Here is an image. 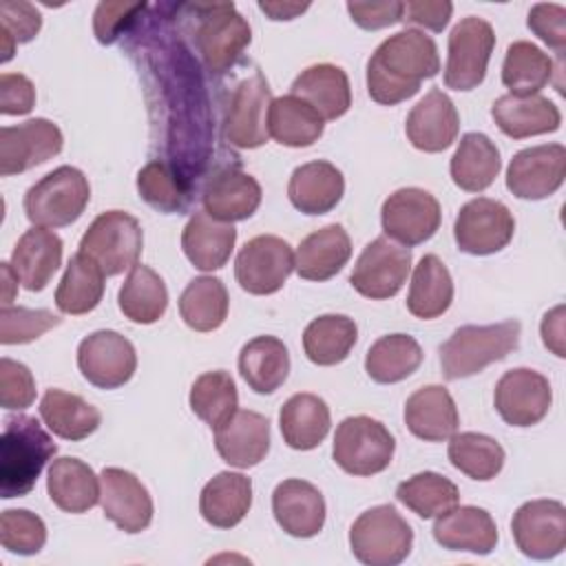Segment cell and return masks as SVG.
<instances>
[{"label": "cell", "instance_id": "6da1fadb", "mask_svg": "<svg viewBox=\"0 0 566 566\" xmlns=\"http://www.w3.org/2000/svg\"><path fill=\"white\" fill-rule=\"evenodd\" d=\"M440 57L436 42L418 29L389 35L367 62V93L382 106L400 104L420 91V84L436 77Z\"/></svg>", "mask_w": 566, "mask_h": 566}, {"label": "cell", "instance_id": "7a4b0ae2", "mask_svg": "<svg viewBox=\"0 0 566 566\" xmlns=\"http://www.w3.org/2000/svg\"><path fill=\"white\" fill-rule=\"evenodd\" d=\"M55 451L57 444L33 416L7 418L0 438V495L11 500L31 493Z\"/></svg>", "mask_w": 566, "mask_h": 566}, {"label": "cell", "instance_id": "3957f363", "mask_svg": "<svg viewBox=\"0 0 566 566\" xmlns=\"http://www.w3.org/2000/svg\"><path fill=\"white\" fill-rule=\"evenodd\" d=\"M520 323L500 321L491 325H462L440 347V365L447 380L482 371L486 365L506 358L520 343Z\"/></svg>", "mask_w": 566, "mask_h": 566}, {"label": "cell", "instance_id": "277c9868", "mask_svg": "<svg viewBox=\"0 0 566 566\" xmlns=\"http://www.w3.org/2000/svg\"><path fill=\"white\" fill-rule=\"evenodd\" d=\"M91 199V186L82 170L60 166L35 181L24 195V212L33 226L64 228L77 221Z\"/></svg>", "mask_w": 566, "mask_h": 566}, {"label": "cell", "instance_id": "5b68a950", "mask_svg": "<svg viewBox=\"0 0 566 566\" xmlns=\"http://www.w3.org/2000/svg\"><path fill=\"white\" fill-rule=\"evenodd\" d=\"M411 544L413 531L391 504L367 509L349 528L352 553L367 566H396L407 559Z\"/></svg>", "mask_w": 566, "mask_h": 566}, {"label": "cell", "instance_id": "8992f818", "mask_svg": "<svg viewBox=\"0 0 566 566\" xmlns=\"http://www.w3.org/2000/svg\"><path fill=\"white\" fill-rule=\"evenodd\" d=\"M197 24V51L206 69L214 75L228 73L243 55L252 40L248 20L234 9L232 2H212L192 7Z\"/></svg>", "mask_w": 566, "mask_h": 566}, {"label": "cell", "instance_id": "52a82bcc", "mask_svg": "<svg viewBox=\"0 0 566 566\" xmlns=\"http://www.w3.org/2000/svg\"><path fill=\"white\" fill-rule=\"evenodd\" d=\"M142 245L144 232L139 221L124 210H106L86 228L77 252L93 259L106 276H115L137 265Z\"/></svg>", "mask_w": 566, "mask_h": 566}, {"label": "cell", "instance_id": "ba28073f", "mask_svg": "<svg viewBox=\"0 0 566 566\" xmlns=\"http://www.w3.org/2000/svg\"><path fill=\"white\" fill-rule=\"evenodd\" d=\"M394 436L369 416L345 418L334 433V462L349 475H376L391 464Z\"/></svg>", "mask_w": 566, "mask_h": 566}, {"label": "cell", "instance_id": "9c48e42d", "mask_svg": "<svg viewBox=\"0 0 566 566\" xmlns=\"http://www.w3.org/2000/svg\"><path fill=\"white\" fill-rule=\"evenodd\" d=\"M495 46L493 27L475 15L462 18L449 33L444 84L453 91H471L482 84Z\"/></svg>", "mask_w": 566, "mask_h": 566}, {"label": "cell", "instance_id": "30bf717a", "mask_svg": "<svg viewBox=\"0 0 566 566\" xmlns=\"http://www.w3.org/2000/svg\"><path fill=\"white\" fill-rule=\"evenodd\" d=\"M515 232L511 210L489 197L467 201L453 223V239L458 248L473 256H486L504 250Z\"/></svg>", "mask_w": 566, "mask_h": 566}, {"label": "cell", "instance_id": "8fae6325", "mask_svg": "<svg viewBox=\"0 0 566 566\" xmlns=\"http://www.w3.org/2000/svg\"><path fill=\"white\" fill-rule=\"evenodd\" d=\"M411 270V252L389 237H378L365 245L349 274L352 287L374 301L396 296Z\"/></svg>", "mask_w": 566, "mask_h": 566}, {"label": "cell", "instance_id": "7c38bea8", "mask_svg": "<svg viewBox=\"0 0 566 566\" xmlns=\"http://www.w3.org/2000/svg\"><path fill=\"white\" fill-rule=\"evenodd\" d=\"M292 270L294 252L287 241L274 234H259L250 239L234 261L237 283L256 296L279 292Z\"/></svg>", "mask_w": 566, "mask_h": 566}, {"label": "cell", "instance_id": "4fadbf2b", "mask_svg": "<svg viewBox=\"0 0 566 566\" xmlns=\"http://www.w3.org/2000/svg\"><path fill=\"white\" fill-rule=\"evenodd\" d=\"M517 548L531 559H553L566 548V509L557 500L524 502L511 520Z\"/></svg>", "mask_w": 566, "mask_h": 566}, {"label": "cell", "instance_id": "5bb4252c", "mask_svg": "<svg viewBox=\"0 0 566 566\" xmlns=\"http://www.w3.org/2000/svg\"><path fill=\"white\" fill-rule=\"evenodd\" d=\"M77 367L91 385L99 389H117L133 378L137 354L133 343L122 334L99 329L80 343Z\"/></svg>", "mask_w": 566, "mask_h": 566}, {"label": "cell", "instance_id": "9a60e30c", "mask_svg": "<svg viewBox=\"0 0 566 566\" xmlns=\"http://www.w3.org/2000/svg\"><path fill=\"white\" fill-rule=\"evenodd\" d=\"M440 217L438 199L422 188H400L391 192L380 210L385 234L402 245L429 241L440 228Z\"/></svg>", "mask_w": 566, "mask_h": 566}, {"label": "cell", "instance_id": "2e32d148", "mask_svg": "<svg viewBox=\"0 0 566 566\" xmlns=\"http://www.w3.org/2000/svg\"><path fill=\"white\" fill-rule=\"evenodd\" d=\"M566 148L562 144H539L513 155L506 168V188L517 199H546L564 184Z\"/></svg>", "mask_w": 566, "mask_h": 566}, {"label": "cell", "instance_id": "e0dca14e", "mask_svg": "<svg viewBox=\"0 0 566 566\" xmlns=\"http://www.w3.org/2000/svg\"><path fill=\"white\" fill-rule=\"evenodd\" d=\"M64 146L62 130L44 119L35 117L18 126L0 128V175H20L33 166H40L55 157Z\"/></svg>", "mask_w": 566, "mask_h": 566}, {"label": "cell", "instance_id": "ac0fdd59", "mask_svg": "<svg viewBox=\"0 0 566 566\" xmlns=\"http://www.w3.org/2000/svg\"><path fill=\"white\" fill-rule=\"evenodd\" d=\"M551 400L553 394L548 378L528 367L502 374L493 394L500 418L511 427L537 424L548 413Z\"/></svg>", "mask_w": 566, "mask_h": 566}, {"label": "cell", "instance_id": "d6986e66", "mask_svg": "<svg viewBox=\"0 0 566 566\" xmlns=\"http://www.w3.org/2000/svg\"><path fill=\"white\" fill-rule=\"evenodd\" d=\"M272 93L261 73L239 82L234 88L226 119L223 135L237 148H259L268 142V111Z\"/></svg>", "mask_w": 566, "mask_h": 566}, {"label": "cell", "instance_id": "ffe728a7", "mask_svg": "<svg viewBox=\"0 0 566 566\" xmlns=\"http://www.w3.org/2000/svg\"><path fill=\"white\" fill-rule=\"evenodd\" d=\"M104 515L124 533H142L153 522V500L148 489L130 473L108 467L99 473Z\"/></svg>", "mask_w": 566, "mask_h": 566}, {"label": "cell", "instance_id": "44dd1931", "mask_svg": "<svg viewBox=\"0 0 566 566\" xmlns=\"http://www.w3.org/2000/svg\"><path fill=\"white\" fill-rule=\"evenodd\" d=\"M460 130L458 111L447 93L431 88L407 115L405 133L413 148L422 153H440L449 148Z\"/></svg>", "mask_w": 566, "mask_h": 566}, {"label": "cell", "instance_id": "7402d4cb", "mask_svg": "<svg viewBox=\"0 0 566 566\" xmlns=\"http://www.w3.org/2000/svg\"><path fill=\"white\" fill-rule=\"evenodd\" d=\"M214 447L230 467L250 469L270 451V422L256 411L237 409L214 429Z\"/></svg>", "mask_w": 566, "mask_h": 566}, {"label": "cell", "instance_id": "603a6c76", "mask_svg": "<svg viewBox=\"0 0 566 566\" xmlns=\"http://www.w3.org/2000/svg\"><path fill=\"white\" fill-rule=\"evenodd\" d=\"M261 197L263 192L259 181L241 168L217 170L201 192L203 210L223 223L252 217L261 206Z\"/></svg>", "mask_w": 566, "mask_h": 566}, {"label": "cell", "instance_id": "cb8c5ba5", "mask_svg": "<svg viewBox=\"0 0 566 566\" xmlns=\"http://www.w3.org/2000/svg\"><path fill=\"white\" fill-rule=\"evenodd\" d=\"M272 513L287 535L305 539L321 533L325 524V500L314 484L290 478L276 484Z\"/></svg>", "mask_w": 566, "mask_h": 566}, {"label": "cell", "instance_id": "d4e9b609", "mask_svg": "<svg viewBox=\"0 0 566 566\" xmlns=\"http://www.w3.org/2000/svg\"><path fill=\"white\" fill-rule=\"evenodd\" d=\"M405 424L424 442H442L455 433L460 416L451 394L442 385H427L407 398Z\"/></svg>", "mask_w": 566, "mask_h": 566}, {"label": "cell", "instance_id": "484cf974", "mask_svg": "<svg viewBox=\"0 0 566 566\" xmlns=\"http://www.w3.org/2000/svg\"><path fill=\"white\" fill-rule=\"evenodd\" d=\"M433 537L442 548L489 555L497 544V526L489 511L453 506L433 524Z\"/></svg>", "mask_w": 566, "mask_h": 566}, {"label": "cell", "instance_id": "4316f807", "mask_svg": "<svg viewBox=\"0 0 566 566\" xmlns=\"http://www.w3.org/2000/svg\"><path fill=\"white\" fill-rule=\"evenodd\" d=\"M491 117L497 128L511 139L555 133L562 124L559 108L544 95H502L493 102Z\"/></svg>", "mask_w": 566, "mask_h": 566}, {"label": "cell", "instance_id": "83f0119b", "mask_svg": "<svg viewBox=\"0 0 566 566\" xmlns=\"http://www.w3.org/2000/svg\"><path fill=\"white\" fill-rule=\"evenodd\" d=\"M62 263V239L46 230V228H31L27 230L13 252H11V268L18 281L29 292H40L49 285L53 274Z\"/></svg>", "mask_w": 566, "mask_h": 566}, {"label": "cell", "instance_id": "f1b7e54d", "mask_svg": "<svg viewBox=\"0 0 566 566\" xmlns=\"http://www.w3.org/2000/svg\"><path fill=\"white\" fill-rule=\"evenodd\" d=\"M345 192V179L343 172L323 159L307 161L298 168H294L290 184H287V197L296 210L303 214H325L343 199Z\"/></svg>", "mask_w": 566, "mask_h": 566}, {"label": "cell", "instance_id": "f546056e", "mask_svg": "<svg viewBox=\"0 0 566 566\" xmlns=\"http://www.w3.org/2000/svg\"><path fill=\"white\" fill-rule=\"evenodd\" d=\"M234 241L237 230L232 223H223L206 210L195 212L181 232L184 254L201 272L223 268L234 250Z\"/></svg>", "mask_w": 566, "mask_h": 566}, {"label": "cell", "instance_id": "4dcf8cb0", "mask_svg": "<svg viewBox=\"0 0 566 566\" xmlns=\"http://www.w3.org/2000/svg\"><path fill=\"white\" fill-rule=\"evenodd\" d=\"M352 256V241L343 226L329 223L312 234H307L296 254L294 270L307 281H327L343 270Z\"/></svg>", "mask_w": 566, "mask_h": 566}, {"label": "cell", "instance_id": "1f68e13d", "mask_svg": "<svg viewBox=\"0 0 566 566\" xmlns=\"http://www.w3.org/2000/svg\"><path fill=\"white\" fill-rule=\"evenodd\" d=\"M292 95L307 102L323 119H338L352 106L349 77L340 66L314 64L292 82Z\"/></svg>", "mask_w": 566, "mask_h": 566}, {"label": "cell", "instance_id": "d6a6232c", "mask_svg": "<svg viewBox=\"0 0 566 566\" xmlns=\"http://www.w3.org/2000/svg\"><path fill=\"white\" fill-rule=\"evenodd\" d=\"M46 491L57 509L66 513H86L99 502L102 484L86 462L77 458H57L49 467Z\"/></svg>", "mask_w": 566, "mask_h": 566}, {"label": "cell", "instance_id": "836d02e7", "mask_svg": "<svg viewBox=\"0 0 566 566\" xmlns=\"http://www.w3.org/2000/svg\"><path fill=\"white\" fill-rule=\"evenodd\" d=\"M252 506V482L243 473H217L199 495L201 517L217 528L237 526Z\"/></svg>", "mask_w": 566, "mask_h": 566}, {"label": "cell", "instance_id": "e575fe53", "mask_svg": "<svg viewBox=\"0 0 566 566\" xmlns=\"http://www.w3.org/2000/svg\"><path fill=\"white\" fill-rule=\"evenodd\" d=\"M329 424V407L316 394H294L285 400L279 413L283 440L296 451H310L318 447L325 440Z\"/></svg>", "mask_w": 566, "mask_h": 566}, {"label": "cell", "instance_id": "d590c367", "mask_svg": "<svg viewBox=\"0 0 566 566\" xmlns=\"http://www.w3.org/2000/svg\"><path fill=\"white\" fill-rule=\"evenodd\" d=\"M500 168V150L484 133L462 135L449 164L453 184L467 192L486 190L495 181Z\"/></svg>", "mask_w": 566, "mask_h": 566}, {"label": "cell", "instance_id": "8d00e7d4", "mask_svg": "<svg viewBox=\"0 0 566 566\" xmlns=\"http://www.w3.org/2000/svg\"><path fill=\"white\" fill-rule=\"evenodd\" d=\"M239 371L252 391L272 394L287 380V347L276 336H256L241 347Z\"/></svg>", "mask_w": 566, "mask_h": 566}, {"label": "cell", "instance_id": "74e56055", "mask_svg": "<svg viewBox=\"0 0 566 566\" xmlns=\"http://www.w3.org/2000/svg\"><path fill=\"white\" fill-rule=\"evenodd\" d=\"M323 122L325 119L307 102L292 93L272 99L268 111L270 137L290 148H305L318 142L325 128Z\"/></svg>", "mask_w": 566, "mask_h": 566}, {"label": "cell", "instance_id": "f35d334b", "mask_svg": "<svg viewBox=\"0 0 566 566\" xmlns=\"http://www.w3.org/2000/svg\"><path fill=\"white\" fill-rule=\"evenodd\" d=\"M40 418L44 424L64 440H84L102 422L97 407L88 405L82 396L64 389H46L40 400Z\"/></svg>", "mask_w": 566, "mask_h": 566}, {"label": "cell", "instance_id": "ab89813d", "mask_svg": "<svg viewBox=\"0 0 566 566\" xmlns=\"http://www.w3.org/2000/svg\"><path fill=\"white\" fill-rule=\"evenodd\" d=\"M453 281L447 265L436 254H424L413 268L407 310L422 321L438 318L451 307Z\"/></svg>", "mask_w": 566, "mask_h": 566}, {"label": "cell", "instance_id": "60d3db41", "mask_svg": "<svg viewBox=\"0 0 566 566\" xmlns=\"http://www.w3.org/2000/svg\"><path fill=\"white\" fill-rule=\"evenodd\" d=\"M104 276L106 274L93 259L82 252L73 254L55 290L57 310L71 316L93 312L104 296Z\"/></svg>", "mask_w": 566, "mask_h": 566}, {"label": "cell", "instance_id": "b9f144b4", "mask_svg": "<svg viewBox=\"0 0 566 566\" xmlns=\"http://www.w3.org/2000/svg\"><path fill=\"white\" fill-rule=\"evenodd\" d=\"M358 327L345 314H323L314 318L303 332L305 356L321 367L343 363L356 345Z\"/></svg>", "mask_w": 566, "mask_h": 566}, {"label": "cell", "instance_id": "7bdbcfd3", "mask_svg": "<svg viewBox=\"0 0 566 566\" xmlns=\"http://www.w3.org/2000/svg\"><path fill=\"white\" fill-rule=\"evenodd\" d=\"M119 310L139 325H150L166 314L168 290L161 276L148 265H135L117 294Z\"/></svg>", "mask_w": 566, "mask_h": 566}, {"label": "cell", "instance_id": "ee69618b", "mask_svg": "<svg viewBox=\"0 0 566 566\" xmlns=\"http://www.w3.org/2000/svg\"><path fill=\"white\" fill-rule=\"evenodd\" d=\"M422 363V347L409 334L380 336L365 356V371L380 385L400 382Z\"/></svg>", "mask_w": 566, "mask_h": 566}, {"label": "cell", "instance_id": "f6af8a7d", "mask_svg": "<svg viewBox=\"0 0 566 566\" xmlns=\"http://www.w3.org/2000/svg\"><path fill=\"white\" fill-rule=\"evenodd\" d=\"M553 60L533 42L517 40L509 44L502 64V82L511 95H537L553 80Z\"/></svg>", "mask_w": 566, "mask_h": 566}, {"label": "cell", "instance_id": "bcb514c9", "mask_svg": "<svg viewBox=\"0 0 566 566\" xmlns=\"http://www.w3.org/2000/svg\"><path fill=\"white\" fill-rule=\"evenodd\" d=\"M228 290L217 276L192 279L179 296V314L195 332H212L228 318Z\"/></svg>", "mask_w": 566, "mask_h": 566}, {"label": "cell", "instance_id": "7dc6e473", "mask_svg": "<svg viewBox=\"0 0 566 566\" xmlns=\"http://www.w3.org/2000/svg\"><path fill=\"white\" fill-rule=\"evenodd\" d=\"M396 497L418 517L431 520L458 506L460 491L449 478L436 471H422L400 482L396 489Z\"/></svg>", "mask_w": 566, "mask_h": 566}, {"label": "cell", "instance_id": "c3c4849f", "mask_svg": "<svg viewBox=\"0 0 566 566\" xmlns=\"http://www.w3.org/2000/svg\"><path fill=\"white\" fill-rule=\"evenodd\" d=\"M139 197L157 212H184L190 206V186L168 161L153 159L137 172Z\"/></svg>", "mask_w": 566, "mask_h": 566}, {"label": "cell", "instance_id": "681fc988", "mask_svg": "<svg viewBox=\"0 0 566 566\" xmlns=\"http://www.w3.org/2000/svg\"><path fill=\"white\" fill-rule=\"evenodd\" d=\"M449 460L464 475L486 482L493 480L504 467V449L497 440L484 433L464 431L449 438Z\"/></svg>", "mask_w": 566, "mask_h": 566}, {"label": "cell", "instance_id": "f907efd6", "mask_svg": "<svg viewBox=\"0 0 566 566\" xmlns=\"http://www.w3.org/2000/svg\"><path fill=\"white\" fill-rule=\"evenodd\" d=\"M190 409L206 424L217 429L223 424L239 405V394L232 376L223 369L201 374L190 389Z\"/></svg>", "mask_w": 566, "mask_h": 566}, {"label": "cell", "instance_id": "816d5d0a", "mask_svg": "<svg viewBox=\"0 0 566 566\" xmlns=\"http://www.w3.org/2000/svg\"><path fill=\"white\" fill-rule=\"evenodd\" d=\"M0 542L9 553L35 555L46 542V526L27 509H7L0 515Z\"/></svg>", "mask_w": 566, "mask_h": 566}, {"label": "cell", "instance_id": "f5cc1de1", "mask_svg": "<svg viewBox=\"0 0 566 566\" xmlns=\"http://www.w3.org/2000/svg\"><path fill=\"white\" fill-rule=\"evenodd\" d=\"M42 27L40 11L22 0L0 4V60L9 62L18 44L31 42Z\"/></svg>", "mask_w": 566, "mask_h": 566}, {"label": "cell", "instance_id": "db71d44e", "mask_svg": "<svg viewBox=\"0 0 566 566\" xmlns=\"http://www.w3.org/2000/svg\"><path fill=\"white\" fill-rule=\"evenodd\" d=\"M62 323L49 310H29L4 305L0 310V343L2 345H22L40 338L44 332L57 327Z\"/></svg>", "mask_w": 566, "mask_h": 566}, {"label": "cell", "instance_id": "11a10c76", "mask_svg": "<svg viewBox=\"0 0 566 566\" xmlns=\"http://www.w3.org/2000/svg\"><path fill=\"white\" fill-rule=\"evenodd\" d=\"M35 400V380L27 365L2 358L0 360V402L4 409H27Z\"/></svg>", "mask_w": 566, "mask_h": 566}, {"label": "cell", "instance_id": "9f6ffc18", "mask_svg": "<svg viewBox=\"0 0 566 566\" xmlns=\"http://www.w3.org/2000/svg\"><path fill=\"white\" fill-rule=\"evenodd\" d=\"M139 2H99L93 18L95 35L102 44H113L130 27L135 15L144 11Z\"/></svg>", "mask_w": 566, "mask_h": 566}, {"label": "cell", "instance_id": "6f0895ef", "mask_svg": "<svg viewBox=\"0 0 566 566\" xmlns=\"http://www.w3.org/2000/svg\"><path fill=\"white\" fill-rule=\"evenodd\" d=\"M528 29L557 53L566 46V9L553 2L533 4L528 11Z\"/></svg>", "mask_w": 566, "mask_h": 566}, {"label": "cell", "instance_id": "680465c9", "mask_svg": "<svg viewBox=\"0 0 566 566\" xmlns=\"http://www.w3.org/2000/svg\"><path fill=\"white\" fill-rule=\"evenodd\" d=\"M35 104V88L22 73L0 75V113L2 115H27Z\"/></svg>", "mask_w": 566, "mask_h": 566}, {"label": "cell", "instance_id": "91938a15", "mask_svg": "<svg viewBox=\"0 0 566 566\" xmlns=\"http://www.w3.org/2000/svg\"><path fill=\"white\" fill-rule=\"evenodd\" d=\"M347 11L360 29L378 31L396 22H402L405 2H347Z\"/></svg>", "mask_w": 566, "mask_h": 566}, {"label": "cell", "instance_id": "94428289", "mask_svg": "<svg viewBox=\"0 0 566 566\" xmlns=\"http://www.w3.org/2000/svg\"><path fill=\"white\" fill-rule=\"evenodd\" d=\"M451 13H453V4L447 0H416V2H405L402 20L411 24H420L431 31H442L449 24Z\"/></svg>", "mask_w": 566, "mask_h": 566}, {"label": "cell", "instance_id": "6125c7cd", "mask_svg": "<svg viewBox=\"0 0 566 566\" xmlns=\"http://www.w3.org/2000/svg\"><path fill=\"white\" fill-rule=\"evenodd\" d=\"M542 340L555 356L564 358V305L551 310L542 321Z\"/></svg>", "mask_w": 566, "mask_h": 566}, {"label": "cell", "instance_id": "be15d7a7", "mask_svg": "<svg viewBox=\"0 0 566 566\" xmlns=\"http://www.w3.org/2000/svg\"><path fill=\"white\" fill-rule=\"evenodd\" d=\"M310 4H296V2H259V9L270 15V20H292L298 13L307 11Z\"/></svg>", "mask_w": 566, "mask_h": 566}, {"label": "cell", "instance_id": "e7e4bbea", "mask_svg": "<svg viewBox=\"0 0 566 566\" xmlns=\"http://www.w3.org/2000/svg\"><path fill=\"white\" fill-rule=\"evenodd\" d=\"M0 274H2V307L4 305H11L13 301V294H15V287H18V276L11 268V263H0Z\"/></svg>", "mask_w": 566, "mask_h": 566}]
</instances>
